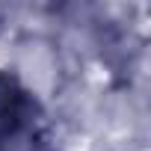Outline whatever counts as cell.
Segmentation results:
<instances>
[{"label": "cell", "mask_w": 151, "mask_h": 151, "mask_svg": "<svg viewBox=\"0 0 151 151\" xmlns=\"http://www.w3.org/2000/svg\"><path fill=\"white\" fill-rule=\"evenodd\" d=\"M39 139L36 104L12 80H0V151H33Z\"/></svg>", "instance_id": "1"}]
</instances>
